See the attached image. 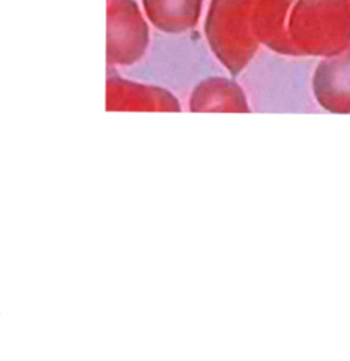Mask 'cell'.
<instances>
[{"label":"cell","mask_w":350,"mask_h":361,"mask_svg":"<svg viewBox=\"0 0 350 361\" xmlns=\"http://www.w3.org/2000/svg\"><path fill=\"white\" fill-rule=\"evenodd\" d=\"M143 6L158 30L178 34L196 25L202 0H143Z\"/></svg>","instance_id":"4"},{"label":"cell","mask_w":350,"mask_h":361,"mask_svg":"<svg viewBox=\"0 0 350 361\" xmlns=\"http://www.w3.org/2000/svg\"><path fill=\"white\" fill-rule=\"evenodd\" d=\"M106 109L151 111L182 110L179 99L171 90L154 83L124 78L111 68L107 71Z\"/></svg>","instance_id":"2"},{"label":"cell","mask_w":350,"mask_h":361,"mask_svg":"<svg viewBox=\"0 0 350 361\" xmlns=\"http://www.w3.org/2000/svg\"><path fill=\"white\" fill-rule=\"evenodd\" d=\"M150 42L148 27L134 0L107 3V63L130 66L138 62Z\"/></svg>","instance_id":"1"},{"label":"cell","mask_w":350,"mask_h":361,"mask_svg":"<svg viewBox=\"0 0 350 361\" xmlns=\"http://www.w3.org/2000/svg\"><path fill=\"white\" fill-rule=\"evenodd\" d=\"M191 111H248L247 97L234 80L209 75L202 79L191 92Z\"/></svg>","instance_id":"3"}]
</instances>
